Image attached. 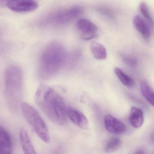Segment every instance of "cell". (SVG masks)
<instances>
[{
	"instance_id": "cell-1",
	"label": "cell",
	"mask_w": 154,
	"mask_h": 154,
	"mask_svg": "<svg viewBox=\"0 0 154 154\" xmlns=\"http://www.w3.org/2000/svg\"><path fill=\"white\" fill-rule=\"evenodd\" d=\"M35 100L52 122L59 126L65 124L68 108L64 99L53 88L40 85L35 94Z\"/></svg>"
},
{
	"instance_id": "cell-2",
	"label": "cell",
	"mask_w": 154,
	"mask_h": 154,
	"mask_svg": "<svg viewBox=\"0 0 154 154\" xmlns=\"http://www.w3.org/2000/svg\"><path fill=\"white\" fill-rule=\"evenodd\" d=\"M67 56L64 46L58 42H51L41 53L38 65V75L43 80L54 76L66 62Z\"/></svg>"
},
{
	"instance_id": "cell-3",
	"label": "cell",
	"mask_w": 154,
	"mask_h": 154,
	"mask_svg": "<svg viewBox=\"0 0 154 154\" xmlns=\"http://www.w3.org/2000/svg\"><path fill=\"white\" fill-rule=\"evenodd\" d=\"M4 88L9 102L16 103L20 101L23 91V75L20 68L16 65L9 66L5 70Z\"/></svg>"
},
{
	"instance_id": "cell-4",
	"label": "cell",
	"mask_w": 154,
	"mask_h": 154,
	"mask_svg": "<svg viewBox=\"0 0 154 154\" xmlns=\"http://www.w3.org/2000/svg\"><path fill=\"white\" fill-rule=\"evenodd\" d=\"M83 9L79 6L66 8L51 12L45 16L40 21L43 26H61L68 25L80 17Z\"/></svg>"
},
{
	"instance_id": "cell-5",
	"label": "cell",
	"mask_w": 154,
	"mask_h": 154,
	"mask_svg": "<svg viewBox=\"0 0 154 154\" xmlns=\"http://www.w3.org/2000/svg\"><path fill=\"white\" fill-rule=\"evenodd\" d=\"M20 107L25 119L35 133L44 142L49 143L50 137L48 128L38 112L27 103H22Z\"/></svg>"
},
{
	"instance_id": "cell-6",
	"label": "cell",
	"mask_w": 154,
	"mask_h": 154,
	"mask_svg": "<svg viewBox=\"0 0 154 154\" xmlns=\"http://www.w3.org/2000/svg\"><path fill=\"white\" fill-rule=\"evenodd\" d=\"M77 30L82 39L90 40L96 37L98 35L97 26L89 20L81 19L77 22Z\"/></svg>"
},
{
	"instance_id": "cell-7",
	"label": "cell",
	"mask_w": 154,
	"mask_h": 154,
	"mask_svg": "<svg viewBox=\"0 0 154 154\" xmlns=\"http://www.w3.org/2000/svg\"><path fill=\"white\" fill-rule=\"evenodd\" d=\"M6 5L11 10L17 12H28L34 11L38 8V3L31 0L8 1Z\"/></svg>"
},
{
	"instance_id": "cell-8",
	"label": "cell",
	"mask_w": 154,
	"mask_h": 154,
	"mask_svg": "<svg viewBox=\"0 0 154 154\" xmlns=\"http://www.w3.org/2000/svg\"><path fill=\"white\" fill-rule=\"evenodd\" d=\"M104 123L105 128L110 133L121 134L126 131L127 130V127L124 123L111 115H105Z\"/></svg>"
},
{
	"instance_id": "cell-9",
	"label": "cell",
	"mask_w": 154,
	"mask_h": 154,
	"mask_svg": "<svg viewBox=\"0 0 154 154\" xmlns=\"http://www.w3.org/2000/svg\"><path fill=\"white\" fill-rule=\"evenodd\" d=\"M67 116L71 121L79 128L85 130L89 128L88 119L81 111L74 108H68Z\"/></svg>"
},
{
	"instance_id": "cell-10",
	"label": "cell",
	"mask_w": 154,
	"mask_h": 154,
	"mask_svg": "<svg viewBox=\"0 0 154 154\" xmlns=\"http://www.w3.org/2000/svg\"><path fill=\"white\" fill-rule=\"evenodd\" d=\"M13 142L8 131L2 126L0 128V154H12Z\"/></svg>"
},
{
	"instance_id": "cell-11",
	"label": "cell",
	"mask_w": 154,
	"mask_h": 154,
	"mask_svg": "<svg viewBox=\"0 0 154 154\" xmlns=\"http://www.w3.org/2000/svg\"><path fill=\"white\" fill-rule=\"evenodd\" d=\"M19 138L24 154H37L25 129L21 128L20 131Z\"/></svg>"
},
{
	"instance_id": "cell-12",
	"label": "cell",
	"mask_w": 154,
	"mask_h": 154,
	"mask_svg": "<svg viewBox=\"0 0 154 154\" xmlns=\"http://www.w3.org/2000/svg\"><path fill=\"white\" fill-rule=\"evenodd\" d=\"M133 24L135 28L142 35L143 38L146 40L150 38L151 33L149 28L145 20L140 16H136L134 17Z\"/></svg>"
},
{
	"instance_id": "cell-13",
	"label": "cell",
	"mask_w": 154,
	"mask_h": 154,
	"mask_svg": "<svg viewBox=\"0 0 154 154\" xmlns=\"http://www.w3.org/2000/svg\"><path fill=\"white\" fill-rule=\"evenodd\" d=\"M129 120L132 127L135 128H140L144 122L142 111L135 107H131L129 116Z\"/></svg>"
},
{
	"instance_id": "cell-14",
	"label": "cell",
	"mask_w": 154,
	"mask_h": 154,
	"mask_svg": "<svg viewBox=\"0 0 154 154\" xmlns=\"http://www.w3.org/2000/svg\"><path fill=\"white\" fill-rule=\"evenodd\" d=\"M91 52L95 58L98 60H105L107 57V51L104 46L100 43L93 42L91 44Z\"/></svg>"
},
{
	"instance_id": "cell-15",
	"label": "cell",
	"mask_w": 154,
	"mask_h": 154,
	"mask_svg": "<svg viewBox=\"0 0 154 154\" xmlns=\"http://www.w3.org/2000/svg\"><path fill=\"white\" fill-rule=\"evenodd\" d=\"M114 72L119 80L124 86L129 88L134 87L135 82L134 80L129 75L125 73L120 68L115 67L114 68Z\"/></svg>"
},
{
	"instance_id": "cell-16",
	"label": "cell",
	"mask_w": 154,
	"mask_h": 154,
	"mask_svg": "<svg viewBox=\"0 0 154 154\" xmlns=\"http://www.w3.org/2000/svg\"><path fill=\"white\" fill-rule=\"evenodd\" d=\"M140 91L144 98L154 107V91L146 82H141Z\"/></svg>"
},
{
	"instance_id": "cell-17",
	"label": "cell",
	"mask_w": 154,
	"mask_h": 154,
	"mask_svg": "<svg viewBox=\"0 0 154 154\" xmlns=\"http://www.w3.org/2000/svg\"><path fill=\"white\" fill-rule=\"evenodd\" d=\"M122 141L119 138L113 137L109 140L105 146L106 153H112L118 150L121 146Z\"/></svg>"
},
{
	"instance_id": "cell-18",
	"label": "cell",
	"mask_w": 154,
	"mask_h": 154,
	"mask_svg": "<svg viewBox=\"0 0 154 154\" xmlns=\"http://www.w3.org/2000/svg\"><path fill=\"white\" fill-rule=\"evenodd\" d=\"M139 9L140 12L144 16V17L147 19L152 26H154V20L150 15L146 4L145 2H141L140 3L139 5Z\"/></svg>"
},
{
	"instance_id": "cell-19",
	"label": "cell",
	"mask_w": 154,
	"mask_h": 154,
	"mask_svg": "<svg viewBox=\"0 0 154 154\" xmlns=\"http://www.w3.org/2000/svg\"><path fill=\"white\" fill-rule=\"evenodd\" d=\"M122 59L124 63L131 67H136L137 65V58L130 55H123Z\"/></svg>"
},
{
	"instance_id": "cell-20",
	"label": "cell",
	"mask_w": 154,
	"mask_h": 154,
	"mask_svg": "<svg viewBox=\"0 0 154 154\" xmlns=\"http://www.w3.org/2000/svg\"><path fill=\"white\" fill-rule=\"evenodd\" d=\"M134 154H144V151L142 150H139Z\"/></svg>"
},
{
	"instance_id": "cell-21",
	"label": "cell",
	"mask_w": 154,
	"mask_h": 154,
	"mask_svg": "<svg viewBox=\"0 0 154 154\" xmlns=\"http://www.w3.org/2000/svg\"><path fill=\"white\" fill-rule=\"evenodd\" d=\"M150 139L153 142H154V131L152 133L151 136H150Z\"/></svg>"
}]
</instances>
